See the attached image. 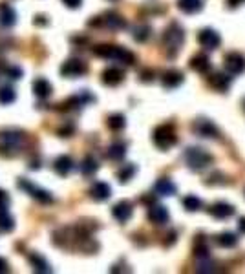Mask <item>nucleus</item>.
<instances>
[{
  "instance_id": "41",
  "label": "nucleus",
  "mask_w": 245,
  "mask_h": 274,
  "mask_svg": "<svg viewBox=\"0 0 245 274\" xmlns=\"http://www.w3.org/2000/svg\"><path fill=\"white\" fill-rule=\"evenodd\" d=\"M238 227H240V230H242V232L245 234V218H242V219H240Z\"/></svg>"
},
{
  "instance_id": "7",
  "label": "nucleus",
  "mask_w": 245,
  "mask_h": 274,
  "mask_svg": "<svg viewBox=\"0 0 245 274\" xmlns=\"http://www.w3.org/2000/svg\"><path fill=\"white\" fill-rule=\"evenodd\" d=\"M88 71L86 62L81 59H70L61 66V75L68 77V79H75V77H83Z\"/></svg>"
},
{
  "instance_id": "15",
  "label": "nucleus",
  "mask_w": 245,
  "mask_h": 274,
  "mask_svg": "<svg viewBox=\"0 0 245 274\" xmlns=\"http://www.w3.org/2000/svg\"><path fill=\"white\" fill-rule=\"evenodd\" d=\"M154 192L157 196H163V198H168V196H176V192H178V186L167 178H161L156 181L154 185Z\"/></svg>"
},
{
  "instance_id": "34",
  "label": "nucleus",
  "mask_w": 245,
  "mask_h": 274,
  "mask_svg": "<svg viewBox=\"0 0 245 274\" xmlns=\"http://www.w3.org/2000/svg\"><path fill=\"white\" fill-rule=\"evenodd\" d=\"M135 164H125L119 172H117V179H119L121 183H128L130 179L134 178V174H135Z\"/></svg>"
},
{
  "instance_id": "8",
  "label": "nucleus",
  "mask_w": 245,
  "mask_h": 274,
  "mask_svg": "<svg viewBox=\"0 0 245 274\" xmlns=\"http://www.w3.org/2000/svg\"><path fill=\"white\" fill-rule=\"evenodd\" d=\"M225 69L229 75H240L245 71V57L242 53H227L225 55V62H223Z\"/></svg>"
},
{
  "instance_id": "42",
  "label": "nucleus",
  "mask_w": 245,
  "mask_h": 274,
  "mask_svg": "<svg viewBox=\"0 0 245 274\" xmlns=\"http://www.w3.org/2000/svg\"><path fill=\"white\" fill-rule=\"evenodd\" d=\"M229 2H231V6H238V4H242L244 0H229Z\"/></svg>"
},
{
  "instance_id": "2",
  "label": "nucleus",
  "mask_w": 245,
  "mask_h": 274,
  "mask_svg": "<svg viewBox=\"0 0 245 274\" xmlns=\"http://www.w3.org/2000/svg\"><path fill=\"white\" fill-rule=\"evenodd\" d=\"M93 53L101 57V59H110V61H117L123 62V64H128L132 66L135 62V55L128 49L121 48V46H112V44H99L93 48Z\"/></svg>"
},
{
  "instance_id": "10",
  "label": "nucleus",
  "mask_w": 245,
  "mask_h": 274,
  "mask_svg": "<svg viewBox=\"0 0 245 274\" xmlns=\"http://www.w3.org/2000/svg\"><path fill=\"white\" fill-rule=\"evenodd\" d=\"M132 214H134L132 203H128V201H119V203L112 208V216L117 219L119 223H126L128 219L132 218Z\"/></svg>"
},
{
  "instance_id": "38",
  "label": "nucleus",
  "mask_w": 245,
  "mask_h": 274,
  "mask_svg": "<svg viewBox=\"0 0 245 274\" xmlns=\"http://www.w3.org/2000/svg\"><path fill=\"white\" fill-rule=\"evenodd\" d=\"M63 4L66 7H70V9H77V7H81L83 0H63Z\"/></svg>"
},
{
  "instance_id": "26",
  "label": "nucleus",
  "mask_w": 245,
  "mask_h": 274,
  "mask_svg": "<svg viewBox=\"0 0 245 274\" xmlns=\"http://www.w3.org/2000/svg\"><path fill=\"white\" fill-rule=\"evenodd\" d=\"M126 156V144L117 141V143H112L108 146V152H106V158L112 159V161H121V159Z\"/></svg>"
},
{
  "instance_id": "24",
  "label": "nucleus",
  "mask_w": 245,
  "mask_h": 274,
  "mask_svg": "<svg viewBox=\"0 0 245 274\" xmlns=\"http://www.w3.org/2000/svg\"><path fill=\"white\" fill-rule=\"evenodd\" d=\"M209 84L214 90H218V91H225L231 86V77L225 75V73H214V75H210Z\"/></svg>"
},
{
  "instance_id": "4",
  "label": "nucleus",
  "mask_w": 245,
  "mask_h": 274,
  "mask_svg": "<svg viewBox=\"0 0 245 274\" xmlns=\"http://www.w3.org/2000/svg\"><path fill=\"white\" fill-rule=\"evenodd\" d=\"M154 144L159 148V150H168V148H172L176 143H178V136H176L174 128L170 126V124H161V126H157L154 130Z\"/></svg>"
},
{
  "instance_id": "32",
  "label": "nucleus",
  "mask_w": 245,
  "mask_h": 274,
  "mask_svg": "<svg viewBox=\"0 0 245 274\" xmlns=\"http://www.w3.org/2000/svg\"><path fill=\"white\" fill-rule=\"evenodd\" d=\"M15 99H17V93H15V90L11 86H2L0 88V104H11L15 103Z\"/></svg>"
},
{
  "instance_id": "28",
  "label": "nucleus",
  "mask_w": 245,
  "mask_h": 274,
  "mask_svg": "<svg viewBox=\"0 0 245 274\" xmlns=\"http://www.w3.org/2000/svg\"><path fill=\"white\" fill-rule=\"evenodd\" d=\"M15 228V219L7 210H0V234H7Z\"/></svg>"
},
{
  "instance_id": "39",
  "label": "nucleus",
  "mask_w": 245,
  "mask_h": 274,
  "mask_svg": "<svg viewBox=\"0 0 245 274\" xmlns=\"http://www.w3.org/2000/svg\"><path fill=\"white\" fill-rule=\"evenodd\" d=\"M71 134H73V126H71V124H68V126H63V128L59 130V136H61V137H70Z\"/></svg>"
},
{
  "instance_id": "5",
  "label": "nucleus",
  "mask_w": 245,
  "mask_h": 274,
  "mask_svg": "<svg viewBox=\"0 0 245 274\" xmlns=\"http://www.w3.org/2000/svg\"><path fill=\"white\" fill-rule=\"evenodd\" d=\"M183 41H185V31H183V27L178 24V22H172L170 26L167 27V31H165V37H163V42H165V46L167 49H172V57L178 53V49L181 48Z\"/></svg>"
},
{
  "instance_id": "19",
  "label": "nucleus",
  "mask_w": 245,
  "mask_h": 274,
  "mask_svg": "<svg viewBox=\"0 0 245 274\" xmlns=\"http://www.w3.org/2000/svg\"><path fill=\"white\" fill-rule=\"evenodd\" d=\"M28 258H29V263H31V267H33V271H35V273H41V274L51 273L49 263L46 261V258H44V256H41L39 252H29Z\"/></svg>"
},
{
  "instance_id": "18",
  "label": "nucleus",
  "mask_w": 245,
  "mask_h": 274,
  "mask_svg": "<svg viewBox=\"0 0 245 274\" xmlns=\"http://www.w3.org/2000/svg\"><path fill=\"white\" fill-rule=\"evenodd\" d=\"M53 170L61 176V178H64V176H68L71 170H73V159L70 158V156H59V158L55 159V163H53Z\"/></svg>"
},
{
  "instance_id": "31",
  "label": "nucleus",
  "mask_w": 245,
  "mask_h": 274,
  "mask_svg": "<svg viewBox=\"0 0 245 274\" xmlns=\"http://www.w3.org/2000/svg\"><path fill=\"white\" fill-rule=\"evenodd\" d=\"M183 206L189 212H196V210H200L203 206V201L200 198H196V196H187V198H183Z\"/></svg>"
},
{
  "instance_id": "22",
  "label": "nucleus",
  "mask_w": 245,
  "mask_h": 274,
  "mask_svg": "<svg viewBox=\"0 0 245 274\" xmlns=\"http://www.w3.org/2000/svg\"><path fill=\"white\" fill-rule=\"evenodd\" d=\"M190 68L194 69V71H198V73H207L210 69V59L203 53L194 55L190 59Z\"/></svg>"
},
{
  "instance_id": "6",
  "label": "nucleus",
  "mask_w": 245,
  "mask_h": 274,
  "mask_svg": "<svg viewBox=\"0 0 245 274\" xmlns=\"http://www.w3.org/2000/svg\"><path fill=\"white\" fill-rule=\"evenodd\" d=\"M17 185H19V188H21V190H24L26 194H29V196H31L33 199H37L39 203L48 205V203H51V201H53V196H51L48 190H44V188H41V186L33 185V183H31V181H28V179L21 178Z\"/></svg>"
},
{
  "instance_id": "13",
  "label": "nucleus",
  "mask_w": 245,
  "mask_h": 274,
  "mask_svg": "<svg viewBox=\"0 0 245 274\" xmlns=\"http://www.w3.org/2000/svg\"><path fill=\"white\" fill-rule=\"evenodd\" d=\"M161 81H163V86H165V88L174 90V88H178L183 81H185V75H183L179 69H168V71L163 73Z\"/></svg>"
},
{
  "instance_id": "40",
  "label": "nucleus",
  "mask_w": 245,
  "mask_h": 274,
  "mask_svg": "<svg viewBox=\"0 0 245 274\" xmlns=\"http://www.w3.org/2000/svg\"><path fill=\"white\" fill-rule=\"evenodd\" d=\"M9 271V265H7V261L4 258H0V274H4Z\"/></svg>"
},
{
  "instance_id": "20",
  "label": "nucleus",
  "mask_w": 245,
  "mask_h": 274,
  "mask_svg": "<svg viewBox=\"0 0 245 274\" xmlns=\"http://www.w3.org/2000/svg\"><path fill=\"white\" fill-rule=\"evenodd\" d=\"M210 216H214L218 219L231 218V216H234V206L229 205V203H223V201L214 203V205L210 206Z\"/></svg>"
},
{
  "instance_id": "27",
  "label": "nucleus",
  "mask_w": 245,
  "mask_h": 274,
  "mask_svg": "<svg viewBox=\"0 0 245 274\" xmlns=\"http://www.w3.org/2000/svg\"><path fill=\"white\" fill-rule=\"evenodd\" d=\"M79 170H81L83 176H93V174L99 170V163L95 161L93 156H86V158L81 161V164H79Z\"/></svg>"
},
{
  "instance_id": "35",
  "label": "nucleus",
  "mask_w": 245,
  "mask_h": 274,
  "mask_svg": "<svg viewBox=\"0 0 245 274\" xmlns=\"http://www.w3.org/2000/svg\"><path fill=\"white\" fill-rule=\"evenodd\" d=\"M4 71H6V75L9 77V79H13V81H19V79H22V75H24V71H22L19 66H7Z\"/></svg>"
},
{
  "instance_id": "14",
  "label": "nucleus",
  "mask_w": 245,
  "mask_h": 274,
  "mask_svg": "<svg viewBox=\"0 0 245 274\" xmlns=\"http://www.w3.org/2000/svg\"><path fill=\"white\" fill-rule=\"evenodd\" d=\"M125 81V71L119 68H106L103 71V84L106 86H117Z\"/></svg>"
},
{
  "instance_id": "36",
  "label": "nucleus",
  "mask_w": 245,
  "mask_h": 274,
  "mask_svg": "<svg viewBox=\"0 0 245 274\" xmlns=\"http://www.w3.org/2000/svg\"><path fill=\"white\" fill-rule=\"evenodd\" d=\"M11 203V198H9V194L4 190H0V210H7V206Z\"/></svg>"
},
{
  "instance_id": "11",
  "label": "nucleus",
  "mask_w": 245,
  "mask_h": 274,
  "mask_svg": "<svg viewBox=\"0 0 245 274\" xmlns=\"http://www.w3.org/2000/svg\"><path fill=\"white\" fill-rule=\"evenodd\" d=\"M112 196V186L108 183H103V181H97L93 183V186L90 188V198L93 201H106V199Z\"/></svg>"
},
{
  "instance_id": "16",
  "label": "nucleus",
  "mask_w": 245,
  "mask_h": 274,
  "mask_svg": "<svg viewBox=\"0 0 245 274\" xmlns=\"http://www.w3.org/2000/svg\"><path fill=\"white\" fill-rule=\"evenodd\" d=\"M168 210H167V206H163V205H154V206H150V210H148V219L154 223V225H165L168 221Z\"/></svg>"
},
{
  "instance_id": "17",
  "label": "nucleus",
  "mask_w": 245,
  "mask_h": 274,
  "mask_svg": "<svg viewBox=\"0 0 245 274\" xmlns=\"http://www.w3.org/2000/svg\"><path fill=\"white\" fill-rule=\"evenodd\" d=\"M17 22V13L9 4L2 2L0 4V26L2 27H11Z\"/></svg>"
},
{
  "instance_id": "37",
  "label": "nucleus",
  "mask_w": 245,
  "mask_h": 274,
  "mask_svg": "<svg viewBox=\"0 0 245 274\" xmlns=\"http://www.w3.org/2000/svg\"><path fill=\"white\" fill-rule=\"evenodd\" d=\"M154 77H156V73L152 71V69H143L139 73V79L143 82H152L154 81Z\"/></svg>"
},
{
  "instance_id": "23",
  "label": "nucleus",
  "mask_w": 245,
  "mask_h": 274,
  "mask_svg": "<svg viewBox=\"0 0 245 274\" xmlns=\"http://www.w3.org/2000/svg\"><path fill=\"white\" fill-rule=\"evenodd\" d=\"M178 7L183 13L194 15L203 9V0H178Z\"/></svg>"
},
{
  "instance_id": "1",
  "label": "nucleus",
  "mask_w": 245,
  "mask_h": 274,
  "mask_svg": "<svg viewBox=\"0 0 245 274\" xmlns=\"http://www.w3.org/2000/svg\"><path fill=\"white\" fill-rule=\"evenodd\" d=\"M26 146V134L17 128L0 130V156H17Z\"/></svg>"
},
{
  "instance_id": "29",
  "label": "nucleus",
  "mask_w": 245,
  "mask_h": 274,
  "mask_svg": "<svg viewBox=\"0 0 245 274\" xmlns=\"http://www.w3.org/2000/svg\"><path fill=\"white\" fill-rule=\"evenodd\" d=\"M106 124H108V128L113 132L123 130L126 126V117L123 115V114H112V115L106 119Z\"/></svg>"
},
{
  "instance_id": "25",
  "label": "nucleus",
  "mask_w": 245,
  "mask_h": 274,
  "mask_svg": "<svg viewBox=\"0 0 245 274\" xmlns=\"http://www.w3.org/2000/svg\"><path fill=\"white\" fill-rule=\"evenodd\" d=\"M103 22H105L110 29H123V27H126V21L119 13H115V11H108V13L105 15V19H103Z\"/></svg>"
},
{
  "instance_id": "21",
  "label": "nucleus",
  "mask_w": 245,
  "mask_h": 274,
  "mask_svg": "<svg viewBox=\"0 0 245 274\" xmlns=\"http://www.w3.org/2000/svg\"><path fill=\"white\" fill-rule=\"evenodd\" d=\"M53 91V86L49 84V81H46L44 77H39L35 82H33V93H35L39 99H46V97L51 95Z\"/></svg>"
},
{
  "instance_id": "12",
  "label": "nucleus",
  "mask_w": 245,
  "mask_h": 274,
  "mask_svg": "<svg viewBox=\"0 0 245 274\" xmlns=\"http://www.w3.org/2000/svg\"><path fill=\"white\" fill-rule=\"evenodd\" d=\"M194 132L200 137H207V139L218 137V128L210 123L209 119H198L196 123H194Z\"/></svg>"
},
{
  "instance_id": "9",
  "label": "nucleus",
  "mask_w": 245,
  "mask_h": 274,
  "mask_svg": "<svg viewBox=\"0 0 245 274\" xmlns=\"http://www.w3.org/2000/svg\"><path fill=\"white\" fill-rule=\"evenodd\" d=\"M198 42H200V46L205 49H216L220 48V44H222V37L218 31L214 29H210V27H205L201 29L200 33H198Z\"/></svg>"
},
{
  "instance_id": "33",
  "label": "nucleus",
  "mask_w": 245,
  "mask_h": 274,
  "mask_svg": "<svg viewBox=\"0 0 245 274\" xmlns=\"http://www.w3.org/2000/svg\"><path fill=\"white\" fill-rule=\"evenodd\" d=\"M150 35H152V27L147 26V24H141V26H137L135 29H134V39H135L137 42L148 41Z\"/></svg>"
},
{
  "instance_id": "30",
  "label": "nucleus",
  "mask_w": 245,
  "mask_h": 274,
  "mask_svg": "<svg viewBox=\"0 0 245 274\" xmlns=\"http://www.w3.org/2000/svg\"><path fill=\"white\" fill-rule=\"evenodd\" d=\"M216 241L218 245H222L223 249H232V247L238 245V238H236V234L232 232H222L216 238Z\"/></svg>"
},
{
  "instance_id": "3",
  "label": "nucleus",
  "mask_w": 245,
  "mask_h": 274,
  "mask_svg": "<svg viewBox=\"0 0 245 274\" xmlns=\"http://www.w3.org/2000/svg\"><path fill=\"white\" fill-rule=\"evenodd\" d=\"M185 161H187L190 170L200 172L212 163V156H210L209 152H205L203 148L192 146V148H189V150L185 152Z\"/></svg>"
}]
</instances>
